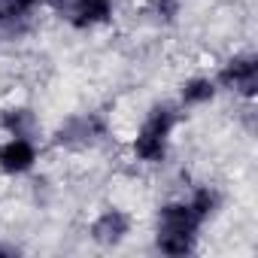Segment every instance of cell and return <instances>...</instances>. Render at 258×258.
<instances>
[{"label":"cell","instance_id":"cell-1","mask_svg":"<svg viewBox=\"0 0 258 258\" xmlns=\"http://www.w3.org/2000/svg\"><path fill=\"white\" fill-rule=\"evenodd\" d=\"M179 121H182L179 103H167V100L152 103L143 112V121L131 137V158L146 167L164 164L170 155V140H173V131L179 127Z\"/></svg>","mask_w":258,"mask_h":258},{"label":"cell","instance_id":"cell-2","mask_svg":"<svg viewBox=\"0 0 258 258\" xmlns=\"http://www.w3.org/2000/svg\"><path fill=\"white\" fill-rule=\"evenodd\" d=\"M204 222L195 216L185 198H170L155 210V249L167 258H185L198 252Z\"/></svg>","mask_w":258,"mask_h":258},{"label":"cell","instance_id":"cell-3","mask_svg":"<svg viewBox=\"0 0 258 258\" xmlns=\"http://www.w3.org/2000/svg\"><path fill=\"white\" fill-rule=\"evenodd\" d=\"M109 140V118L106 112H73L67 115L52 134V146L64 152H91Z\"/></svg>","mask_w":258,"mask_h":258},{"label":"cell","instance_id":"cell-4","mask_svg":"<svg viewBox=\"0 0 258 258\" xmlns=\"http://www.w3.org/2000/svg\"><path fill=\"white\" fill-rule=\"evenodd\" d=\"M213 79H216L219 91H228V94L252 103L258 97V58H255V52H234V55H228L219 64Z\"/></svg>","mask_w":258,"mask_h":258},{"label":"cell","instance_id":"cell-5","mask_svg":"<svg viewBox=\"0 0 258 258\" xmlns=\"http://www.w3.org/2000/svg\"><path fill=\"white\" fill-rule=\"evenodd\" d=\"M134 231V216L124 207H103L88 222V240L100 249H118Z\"/></svg>","mask_w":258,"mask_h":258},{"label":"cell","instance_id":"cell-6","mask_svg":"<svg viewBox=\"0 0 258 258\" xmlns=\"http://www.w3.org/2000/svg\"><path fill=\"white\" fill-rule=\"evenodd\" d=\"M61 19L79 34L97 31L115 19V0H70V7L61 13Z\"/></svg>","mask_w":258,"mask_h":258},{"label":"cell","instance_id":"cell-7","mask_svg":"<svg viewBox=\"0 0 258 258\" xmlns=\"http://www.w3.org/2000/svg\"><path fill=\"white\" fill-rule=\"evenodd\" d=\"M40 161V146L37 140L28 137H7L0 140V173L16 179V176H28Z\"/></svg>","mask_w":258,"mask_h":258},{"label":"cell","instance_id":"cell-8","mask_svg":"<svg viewBox=\"0 0 258 258\" xmlns=\"http://www.w3.org/2000/svg\"><path fill=\"white\" fill-rule=\"evenodd\" d=\"M0 131H4V137H28V140H37L40 131H43V121H40V115H37L34 106L13 103V106L0 109Z\"/></svg>","mask_w":258,"mask_h":258},{"label":"cell","instance_id":"cell-9","mask_svg":"<svg viewBox=\"0 0 258 258\" xmlns=\"http://www.w3.org/2000/svg\"><path fill=\"white\" fill-rule=\"evenodd\" d=\"M219 94V85L213 76H204V73H195L188 79L179 82V109H201V106H210Z\"/></svg>","mask_w":258,"mask_h":258},{"label":"cell","instance_id":"cell-10","mask_svg":"<svg viewBox=\"0 0 258 258\" xmlns=\"http://www.w3.org/2000/svg\"><path fill=\"white\" fill-rule=\"evenodd\" d=\"M37 31V19H25V16H13L0 10V46H13L28 40Z\"/></svg>","mask_w":258,"mask_h":258},{"label":"cell","instance_id":"cell-11","mask_svg":"<svg viewBox=\"0 0 258 258\" xmlns=\"http://www.w3.org/2000/svg\"><path fill=\"white\" fill-rule=\"evenodd\" d=\"M185 201H188V207L195 210V216H198L204 225H207V222L219 213V207H222V195H219L216 185H195Z\"/></svg>","mask_w":258,"mask_h":258},{"label":"cell","instance_id":"cell-12","mask_svg":"<svg viewBox=\"0 0 258 258\" xmlns=\"http://www.w3.org/2000/svg\"><path fill=\"white\" fill-rule=\"evenodd\" d=\"M143 16L158 28H173L182 16V0H143Z\"/></svg>","mask_w":258,"mask_h":258},{"label":"cell","instance_id":"cell-13","mask_svg":"<svg viewBox=\"0 0 258 258\" xmlns=\"http://www.w3.org/2000/svg\"><path fill=\"white\" fill-rule=\"evenodd\" d=\"M49 0H0V10L13 13V16H25V19H37L40 10H46Z\"/></svg>","mask_w":258,"mask_h":258},{"label":"cell","instance_id":"cell-14","mask_svg":"<svg viewBox=\"0 0 258 258\" xmlns=\"http://www.w3.org/2000/svg\"><path fill=\"white\" fill-rule=\"evenodd\" d=\"M19 249L16 246H7V243H0V255H16Z\"/></svg>","mask_w":258,"mask_h":258}]
</instances>
